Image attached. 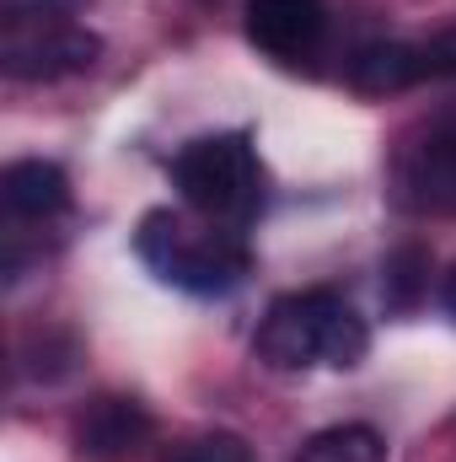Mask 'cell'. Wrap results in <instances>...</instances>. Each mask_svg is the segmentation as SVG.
I'll list each match as a JSON object with an SVG mask.
<instances>
[{
  "label": "cell",
  "mask_w": 456,
  "mask_h": 462,
  "mask_svg": "<svg viewBox=\"0 0 456 462\" xmlns=\"http://www.w3.org/2000/svg\"><path fill=\"white\" fill-rule=\"evenodd\" d=\"M167 462H252V447L236 430H205V436H188Z\"/></svg>",
  "instance_id": "obj_12"
},
{
  "label": "cell",
  "mask_w": 456,
  "mask_h": 462,
  "mask_svg": "<svg viewBox=\"0 0 456 462\" xmlns=\"http://www.w3.org/2000/svg\"><path fill=\"white\" fill-rule=\"evenodd\" d=\"M252 355L269 371H312V365L354 371L370 355V323L339 291H290L269 301L252 334Z\"/></svg>",
  "instance_id": "obj_1"
},
{
  "label": "cell",
  "mask_w": 456,
  "mask_h": 462,
  "mask_svg": "<svg viewBox=\"0 0 456 462\" xmlns=\"http://www.w3.org/2000/svg\"><path fill=\"white\" fill-rule=\"evenodd\" d=\"M247 43L285 70H301L328 43L323 0H247Z\"/></svg>",
  "instance_id": "obj_6"
},
{
  "label": "cell",
  "mask_w": 456,
  "mask_h": 462,
  "mask_svg": "<svg viewBox=\"0 0 456 462\" xmlns=\"http://www.w3.org/2000/svg\"><path fill=\"white\" fill-rule=\"evenodd\" d=\"M134 253L161 285H178L188 296H231L252 274V253H247L242 231L215 226V221L210 226H188L172 210H150L140 221Z\"/></svg>",
  "instance_id": "obj_2"
},
{
  "label": "cell",
  "mask_w": 456,
  "mask_h": 462,
  "mask_svg": "<svg viewBox=\"0 0 456 462\" xmlns=\"http://www.w3.org/2000/svg\"><path fill=\"white\" fill-rule=\"evenodd\" d=\"M419 81H424L419 43L381 38V43L354 49V60H349V87L365 92V97H392V92H408V87H419Z\"/></svg>",
  "instance_id": "obj_9"
},
{
  "label": "cell",
  "mask_w": 456,
  "mask_h": 462,
  "mask_svg": "<svg viewBox=\"0 0 456 462\" xmlns=\"http://www.w3.org/2000/svg\"><path fill=\"white\" fill-rule=\"evenodd\" d=\"M441 307H446V318L456 323V269H446V274H441Z\"/></svg>",
  "instance_id": "obj_14"
},
{
  "label": "cell",
  "mask_w": 456,
  "mask_h": 462,
  "mask_svg": "<svg viewBox=\"0 0 456 462\" xmlns=\"http://www.w3.org/2000/svg\"><path fill=\"white\" fill-rule=\"evenodd\" d=\"M172 189L215 226H247L263 210V167L247 134H199L172 156Z\"/></svg>",
  "instance_id": "obj_4"
},
{
  "label": "cell",
  "mask_w": 456,
  "mask_h": 462,
  "mask_svg": "<svg viewBox=\"0 0 456 462\" xmlns=\"http://www.w3.org/2000/svg\"><path fill=\"white\" fill-rule=\"evenodd\" d=\"M296 462H387V441L370 430V425H333V430H317Z\"/></svg>",
  "instance_id": "obj_11"
},
{
  "label": "cell",
  "mask_w": 456,
  "mask_h": 462,
  "mask_svg": "<svg viewBox=\"0 0 456 462\" xmlns=\"http://www.w3.org/2000/svg\"><path fill=\"white\" fill-rule=\"evenodd\" d=\"M76 16L81 0H0V70L11 81H59L92 70L103 38Z\"/></svg>",
  "instance_id": "obj_3"
},
{
  "label": "cell",
  "mask_w": 456,
  "mask_h": 462,
  "mask_svg": "<svg viewBox=\"0 0 456 462\" xmlns=\"http://www.w3.org/2000/svg\"><path fill=\"white\" fill-rule=\"evenodd\" d=\"M0 205L11 221H54L70 210V178L59 162H43V156H27V162H11L0 172Z\"/></svg>",
  "instance_id": "obj_8"
},
{
  "label": "cell",
  "mask_w": 456,
  "mask_h": 462,
  "mask_svg": "<svg viewBox=\"0 0 456 462\" xmlns=\"http://www.w3.org/2000/svg\"><path fill=\"white\" fill-rule=\"evenodd\" d=\"M419 60H424V81H435V76H456V27L435 32L430 43H419Z\"/></svg>",
  "instance_id": "obj_13"
},
{
  "label": "cell",
  "mask_w": 456,
  "mask_h": 462,
  "mask_svg": "<svg viewBox=\"0 0 456 462\" xmlns=\"http://www.w3.org/2000/svg\"><path fill=\"white\" fill-rule=\"evenodd\" d=\"M392 194L403 210H430V216H456V114L435 118L419 129L397 167H392Z\"/></svg>",
  "instance_id": "obj_5"
},
{
  "label": "cell",
  "mask_w": 456,
  "mask_h": 462,
  "mask_svg": "<svg viewBox=\"0 0 456 462\" xmlns=\"http://www.w3.org/2000/svg\"><path fill=\"white\" fill-rule=\"evenodd\" d=\"M424 296H430V247H419V242L392 247L387 263H381V301H387V312H414Z\"/></svg>",
  "instance_id": "obj_10"
},
{
  "label": "cell",
  "mask_w": 456,
  "mask_h": 462,
  "mask_svg": "<svg viewBox=\"0 0 456 462\" xmlns=\"http://www.w3.org/2000/svg\"><path fill=\"white\" fill-rule=\"evenodd\" d=\"M150 436H156L150 409L134 403V398H118V393L92 398L76 414V425H70V441H76V452L87 462H123V457H134V452H145Z\"/></svg>",
  "instance_id": "obj_7"
}]
</instances>
